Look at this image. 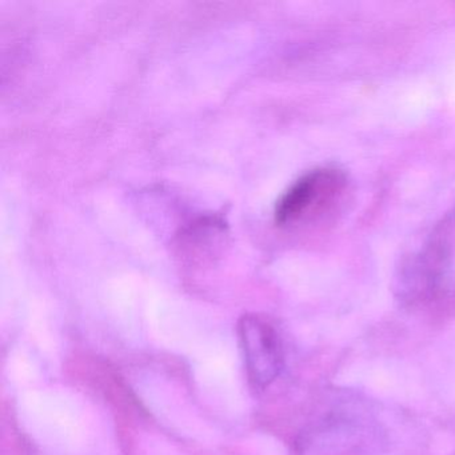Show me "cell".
Here are the masks:
<instances>
[{
  "mask_svg": "<svg viewBox=\"0 0 455 455\" xmlns=\"http://www.w3.org/2000/svg\"><path fill=\"white\" fill-rule=\"evenodd\" d=\"M394 286L399 302L410 308L431 307L455 297V209L402 260Z\"/></svg>",
  "mask_w": 455,
  "mask_h": 455,
  "instance_id": "obj_1",
  "label": "cell"
},
{
  "mask_svg": "<svg viewBox=\"0 0 455 455\" xmlns=\"http://www.w3.org/2000/svg\"><path fill=\"white\" fill-rule=\"evenodd\" d=\"M350 182L338 167H318L295 180L275 207V222L284 228L315 225L339 212Z\"/></svg>",
  "mask_w": 455,
  "mask_h": 455,
  "instance_id": "obj_2",
  "label": "cell"
},
{
  "mask_svg": "<svg viewBox=\"0 0 455 455\" xmlns=\"http://www.w3.org/2000/svg\"><path fill=\"white\" fill-rule=\"evenodd\" d=\"M247 378L254 390L270 387L284 366L283 347L275 327L257 314H246L238 323Z\"/></svg>",
  "mask_w": 455,
  "mask_h": 455,
  "instance_id": "obj_3",
  "label": "cell"
}]
</instances>
